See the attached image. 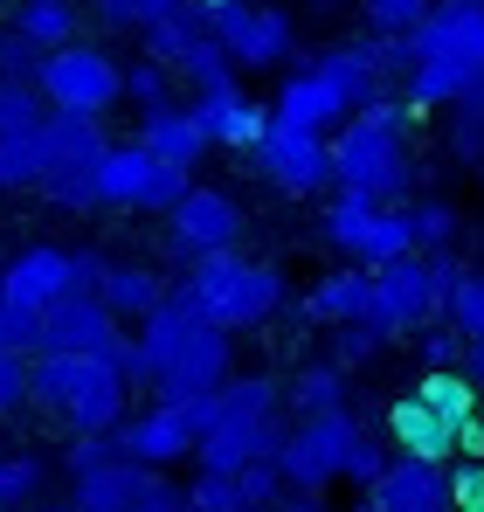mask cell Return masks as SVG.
Returning <instances> with one entry per match:
<instances>
[{
  "label": "cell",
  "mask_w": 484,
  "mask_h": 512,
  "mask_svg": "<svg viewBox=\"0 0 484 512\" xmlns=\"http://www.w3.org/2000/svg\"><path fill=\"white\" fill-rule=\"evenodd\" d=\"M42 104L49 111H77V118H104L125 104V63L97 42H70V49H49L42 56Z\"/></svg>",
  "instance_id": "obj_9"
},
{
  "label": "cell",
  "mask_w": 484,
  "mask_h": 512,
  "mask_svg": "<svg viewBox=\"0 0 484 512\" xmlns=\"http://www.w3.org/2000/svg\"><path fill=\"white\" fill-rule=\"evenodd\" d=\"M28 409L56 416L70 436H111L132 416V388L104 353H28Z\"/></svg>",
  "instance_id": "obj_4"
},
{
  "label": "cell",
  "mask_w": 484,
  "mask_h": 512,
  "mask_svg": "<svg viewBox=\"0 0 484 512\" xmlns=\"http://www.w3.org/2000/svg\"><path fill=\"white\" fill-rule=\"evenodd\" d=\"M319 236L346 263H360V270H381L395 256H415L408 201H374V194H346V187H332V201H325V215H319Z\"/></svg>",
  "instance_id": "obj_7"
},
{
  "label": "cell",
  "mask_w": 484,
  "mask_h": 512,
  "mask_svg": "<svg viewBox=\"0 0 484 512\" xmlns=\"http://www.w3.org/2000/svg\"><path fill=\"white\" fill-rule=\"evenodd\" d=\"M374 97H388V63H381V49H374V35H367V42H332L319 56L291 63L284 84H277V97H270V118L332 139V132H339L360 104H374Z\"/></svg>",
  "instance_id": "obj_1"
},
{
  "label": "cell",
  "mask_w": 484,
  "mask_h": 512,
  "mask_svg": "<svg viewBox=\"0 0 484 512\" xmlns=\"http://www.w3.org/2000/svg\"><path fill=\"white\" fill-rule=\"evenodd\" d=\"M0 263H7V256H0Z\"/></svg>",
  "instance_id": "obj_56"
},
{
  "label": "cell",
  "mask_w": 484,
  "mask_h": 512,
  "mask_svg": "<svg viewBox=\"0 0 484 512\" xmlns=\"http://www.w3.org/2000/svg\"><path fill=\"white\" fill-rule=\"evenodd\" d=\"M360 7V21H367V35H408L436 0H353Z\"/></svg>",
  "instance_id": "obj_42"
},
{
  "label": "cell",
  "mask_w": 484,
  "mask_h": 512,
  "mask_svg": "<svg viewBox=\"0 0 484 512\" xmlns=\"http://www.w3.org/2000/svg\"><path fill=\"white\" fill-rule=\"evenodd\" d=\"M443 326H450L457 340H478V333H484V270L464 263V277H457L450 298H443Z\"/></svg>",
  "instance_id": "obj_36"
},
{
  "label": "cell",
  "mask_w": 484,
  "mask_h": 512,
  "mask_svg": "<svg viewBox=\"0 0 484 512\" xmlns=\"http://www.w3.org/2000/svg\"><path fill=\"white\" fill-rule=\"evenodd\" d=\"M0 77H7V84H35V77H42V49H35L21 28H0Z\"/></svg>",
  "instance_id": "obj_44"
},
{
  "label": "cell",
  "mask_w": 484,
  "mask_h": 512,
  "mask_svg": "<svg viewBox=\"0 0 484 512\" xmlns=\"http://www.w3.org/2000/svg\"><path fill=\"white\" fill-rule=\"evenodd\" d=\"M194 118H201V132H208V146H229V153H249L256 139H263V125H270V104H256L242 84L229 90H208V97H194Z\"/></svg>",
  "instance_id": "obj_24"
},
{
  "label": "cell",
  "mask_w": 484,
  "mask_h": 512,
  "mask_svg": "<svg viewBox=\"0 0 484 512\" xmlns=\"http://www.w3.org/2000/svg\"><path fill=\"white\" fill-rule=\"evenodd\" d=\"M242 243V201L229 187H187L166 215V250L180 263H201V256H229Z\"/></svg>",
  "instance_id": "obj_15"
},
{
  "label": "cell",
  "mask_w": 484,
  "mask_h": 512,
  "mask_svg": "<svg viewBox=\"0 0 484 512\" xmlns=\"http://www.w3.org/2000/svg\"><path fill=\"white\" fill-rule=\"evenodd\" d=\"M208 326H222L229 340L236 333H256V326H270L277 312H291V284H284V270L277 263H263V256H201V263H187V277L173 284Z\"/></svg>",
  "instance_id": "obj_5"
},
{
  "label": "cell",
  "mask_w": 484,
  "mask_h": 512,
  "mask_svg": "<svg viewBox=\"0 0 484 512\" xmlns=\"http://www.w3.org/2000/svg\"><path fill=\"white\" fill-rule=\"evenodd\" d=\"M35 512H77V506H35Z\"/></svg>",
  "instance_id": "obj_54"
},
{
  "label": "cell",
  "mask_w": 484,
  "mask_h": 512,
  "mask_svg": "<svg viewBox=\"0 0 484 512\" xmlns=\"http://www.w3.org/2000/svg\"><path fill=\"white\" fill-rule=\"evenodd\" d=\"M132 512H187V485H166V478H160V485H153Z\"/></svg>",
  "instance_id": "obj_50"
},
{
  "label": "cell",
  "mask_w": 484,
  "mask_h": 512,
  "mask_svg": "<svg viewBox=\"0 0 484 512\" xmlns=\"http://www.w3.org/2000/svg\"><path fill=\"white\" fill-rule=\"evenodd\" d=\"M395 464V443L388 436H367L360 429V443H353V457H346V471H339V485H353V492H374V478Z\"/></svg>",
  "instance_id": "obj_41"
},
{
  "label": "cell",
  "mask_w": 484,
  "mask_h": 512,
  "mask_svg": "<svg viewBox=\"0 0 484 512\" xmlns=\"http://www.w3.org/2000/svg\"><path fill=\"white\" fill-rule=\"evenodd\" d=\"M173 77H180V84L194 90V97H208V90H229V84H242V77H236V63L222 56V42H215V35H201V42H194V49L180 56V70H173Z\"/></svg>",
  "instance_id": "obj_34"
},
{
  "label": "cell",
  "mask_w": 484,
  "mask_h": 512,
  "mask_svg": "<svg viewBox=\"0 0 484 512\" xmlns=\"http://www.w3.org/2000/svg\"><path fill=\"white\" fill-rule=\"evenodd\" d=\"M35 333H42V319L28 305L0 298V353H35Z\"/></svg>",
  "instance_id": "obj_46"
},
{
  "label": "cell",
  "mask_w": 484,
  "mask_h": 512,
  "mask_svg": "<svg viewBox=\"0 0 484 512\" xmlns=\"http://www.w3.org/2000/svg\"><path fill=\"white\" fill-rule=\"evenodd\" d=\"M249 167L263 173L277 194L312 201V194L332 187V139H325V132H298V125H284V118H270V125H263V139L249 146Z\"/></svg>",
  "instance_id": "obj_14"
},
{
  "label": "cell",
  "mask_w": 484,
  "mask_h": 512,
  "mask_svg": "<svg viewBox=\"0 0 484 512\" xmlns=\"http://www.w3.org/2000/svg\"><path fill=\"white\" fill-rule=\"evenodd\" d=\"M42 118H49L42 90H35V84H7V77H0V139H14V132H35Z\"/></svg>",
  "instance_id": "obj_40"
},
{
  "label": "cell",
  "mask_w": 484,
  "mask_h": 512,
  "mask_svg": "<svg viewBox=\"0 0 484 512\" xmlns=\"http://www.w3.org/2000/svg\"><path fill=\"white\" fill-rule=\"evenodd\" d=\"M339 7H353V0H305V14H339Z\"/></svg>",
  "instance_id": "obj_52"
},
{
  "label": "cell",
  "mask_w": 484,
  "mask_h": 512,
  "mask_svg": "<svg viewBox=\"0 0 484 512\" xmlns=\"http://www.w3.org/2000/svg\"><path fill=\"white\" fill-rule=\"evenodd\" d=\"M111 457H125V450H118V436H70L63 471L77 478V471H97V464H111Z\"/></svg>",
  "instance_id": "obj_48"
},
{
  "label": "cell",
  "mask_w": 484,
  "mask_h": 512,
  "mask_svg": "<svg viewBox=\"0 0 484 512\" xmlns=\"http://www.w3.org/2000/svg\"><path fill=\"white\" fill-rule=\"evenodd\" d=\"M450 160L484 180V77L450 104Z\"/></svg>",
  "instance_id": "obj_32"
},
{
  "label": "cell",
  "mask_w": 484,
  "mask_h": 512,
  "mask_svg": "<svg viewBox=\"0 0 484 512\" xmlns=\"http://www.w3.org/2000/svg\"><path fill=\"white\" fill-rule=\"evenodd\" d=\"M408 63H443V70L484 77V0H436L408 28Z\"/></svg>",
  "instance_id": "obj_16"
},
{
  "label": "cell",
  "mask_w": 484,
  "mask_h": 512,
  "mask_svg": "<svg viewBox=\"0 0 484 512\" xmlns=\"http://www.w3.org/2000/svg\"><path fill=\"white\" fill-rule=\"evenodd\" d=\"M201 21L236 70H291L298 56V14L277 0H222V7H201Z\"/></svg>",
  "instance_id": "obj_8"
},
{
  "label": "cell",
  "mask_w": 484,
  "mask_h": 512,
  "mask_svg": "<svg viewBox=\"0 0 484 512\" xmlns=\"http://www.w3.org/2000/svg\"><path fill=\"white\" fill-rule=\"evenodd\" d=\"M194 7H222V0H194Z\"/></svg>",
  "instance_id": "obj_55"
},
{
  "label": "cell",
  "mask_w": 484,
  "mask_h": 512,
  "mask_svg": "<svg viewBox=\"0 0 484 512\" xmlns=\"http://www.w3.org/2000/svg\"><path fill=\"white\" fill-rule=\"evenodd\" d=\"M28 402V353H0V423Z\"/></svg>",
  "instance_id": "obj_49"
},
{
  "label": "cell",
  "mask_w": 484,
  "mask_h": 512,
  "mask_svg": "<svg viewBox=\"0 0 484 512\" xmlns=\"http://www.w3.org/2000/svg\"><path fill=\"white\" fill-rule=\"evenodd\" d=\"M339 512H374V499H367V492H360V499H353V506H339Z\"/></svg>",
  "instance_id": "obj_53"
},
{
  "label": "cell",
  "mask_w": 484,
  "mask_h": 512,
  "mask_svg": "<svg viewBox=\"0 0 484 512\" xmlns=\"http://www.w3.org/2000/svg\"><path fill=\"white\" fill-rule=\"evenodd\" d=\"M42 167H49V153H42V125L0 139V194H35V187H42Z\"/></svg>",
  "instance_id": "obj_33"
},
{
  "label": "cell",
  "mask_w": 484,
  "mask_h": 512,
  "mask_svg": "<svg viewBox=\"0 0 484 512\" xmlns=\"http://www.w3.org/2000/svg\"><path fill=\"white\" fill-rule=\"evenodd\" d=\"M194 187V173L153 160L139 139H111L104 167H97V208L111 215H173V201Z\"/></svg>",
  "instance_id": "obj_10"
},
{
  "label": "cell",
  "mask_w": 484,
  "mask_h": 512,
  "mask_svg": "<svg viewBox=\"0 0 484 512\" xmlns=\"http://www.w3.org/2000/svg\"><path fill=\"white\" fill-rule=\"evenodd\" d=\"M291 429L284 409V381L277 374H229L215 388V423L194 443V471H249V464H277V443Z\"/></svg>",
  "instance_id": "obj_3"
},
{
  "label": "cell",
  "mask_w": 484,
  "mask_h": 512,
  "mask_svg": "<svg viewBox=\"0 0 484 512\" xmlns=\"http://www.w3.org/2000/svg\"><path fill=\"white\" fill-rule=\"evenodd\" d=\"M160 478H166V471H146V464H132V457H111V464H97V471H77V478H70V506H77V512H132Z\"/></svg>",
  "instance_id": "obj_23"
},
{
  "label": "cell",
  "mask_w": 484,
  "mask_h": 512,
  "mask_svg": "<svg viewBox=\"0 0 484 512\" xmlns=\"http://www.w3.org/2000/svg\"><path fill=\"white\" fill-rule=\"evenodd\" d=\"M374 512H457L450 499V464H422V457H395L374 478Z\"/></svg>",
  "instance_id": "obj_21"
},
{
  "label": "cell",
  "mask_w": 484,
  "mask_h": 512,
  "mask_svg": "<svg viewBox=\"0 0 484 512\" xmlns=\"http://www.w3.org/2000/svg\"><path fill=\"white\" fill-rule=\"evenodd\" d=\"M443 319V291H436V270H429V256H395V263H381L374 270V298H367V326L381 333V340H415L422 326H436Z\"/></svg>",
  "instance_id": "obj_12"
},
{
  "label": "cell",
  "mask_w": 484,
  "mask_h": 512,
  "mask_svg": "<svg viewBox=\"0 0 484 512\" xmlns=\"http://www.w3.org/2000/svg\"><path fill=\"white\" fill-rule=\"evenodd\" d=\"M208 35V21H201V7L194 0H180V7H166L160 21L139 35V56H153V63H166V70H180V56L194 49Z\"/></svg>",
  "instance_id": "obj_31"
},
{
  "label": "cell",
  "mask_w": 484,
  "mask_h": 512,
  "mask_svg": "<svg viewBox=\"0 0 484 512\" xmlns=\"http://www.w3.org/2000/svg\"><path fill=\"white\" fill-rule=\"evenodd\" d=\"M42 457H0V512H35V499H42Z\"/></svg>",
  "instance_id": "obj_37"
},
{
  "label": "cell",
  "mask_w": 484,
  "mask_h": 512,
  "mask_svg": "<svg viewBox=\"0 0 484 512\" xmlns=\"http://www.w3.org/2000/svg\"><path fill=\"white\" fill-rule=\"evenodd\" d=\"M118 333H125V326L104 312V298H63V305L42 312L35 353H111Z\"/></svg>",
  "instance_id": "obj_20"
},
{
  "label": "cell",
  "mask_w": 484,
  "mask_h": 512,
  "mask_svg": "<svg viewBox=\"0 0 484 512\" xmlns=\"http://www.w3.org/2000/svg\"><path fill=\"white\" fill-rule=\"evenodd\" d=\"M284 409H291V416H332V409H353V374L332 367V360H305V367L284 381Z\"/></svg>",
  "instance_id": "obj_28"
},
{
  "label": "cell",
  "mask_w": 484,
  "mask_h": 512,
  "mask_svg": "<svg viewBox=\"0 0 484 512\" xmlns=\"http://www.w3.org/2000/svg\"><path fill=\"white\" fill-rule=\"evenodd\" d=\"M388 443H395V457H422V464H450L464 450V436L443 423V416H429L415 395H402L388 409Z\"/></svg>",
  "instance_id": "obj_26"
},
{
  "label": "cell",
  "mask_w": 484,
  "mask_h": 512,
  "mask_svg": "<svg viewBox=\"0 0 484 512\" xmlns=\"http://www.w3.org/2000/svg\"><path fill=\"white\" fill-rule=\"evenodd\" d=\"M450 499H457V512H484V457L450 464Z\"/></svg>",
  "instance_id": "obj_47"
},
{
  "label": "cell",
  "mask_w": 484,
  "mask_h": 512,
  "mask_svg": "<svg viewBox=\"0 0 484 512\" xmlns=\"http://www.w3.org/2000/svg\"><path fill=\"white\" fill-rule=\"evenodd\" d=\"M415 111L402 97H374L360 104L339 132H332V187L346 194H374V201H415V139H408Z\"/></svg>",
  "instance_id": "obj_2"
},
{
  "label": "cell",
  "mask_w": 484,
  "mask_h": 512,
  "mask_svg": "<svg viewBox=\"0 0 484 512\" xmlns=\"http://www.w3.org/2000/svg\"><path fill=\"white\" fill-rule=\"evenodd\" d=\"M367 298H374V270H360V263H339V270H325L319 284L291 305L298 319H312V326H353V319H367Z\"/></svg>",
  "instance_id": "obj_25"
},
{
  "label": "cell",
  "mask_w": 484,
  "mask_h": 512,
  "mask_svg": "<svg viewBox=\"0 0 484 512\" xmlns=\"http://www.w3.org/2000/svg\"><path fill=\"white\" fill-rule=\"evenodd\" d=\"M7 28H21V35H28V42L49 56V49H70V42H83V7H77V0H14Z\"/></svg>",
  "instance_id": "obj_29"
},
{
  "label": "cell",
  "mask_w": 484,
  "mask_h": 512,
  "mask_svg": "<svg viewBox=\"0 0 484 512\" xmlns=\"http://www.w3.org/2000/svg\"><path fill=\"white\" fill-rule=\"evenodd\" d=\"M408 395H415L429 416H443L457 436H464V429H478V388L464 381V367H436V374H422ZM457 457H464V450H457Z\"/></svg>",
  "instance_id": "obj_30"
},
{
  "label": "cell",
  "mask_w": 484,
  "mask_h": 512,
  "mask_svg": "<svg viewBox=\"0 0 484 512\" xmlns=\"http://www.w3.org/2000/svg\"><path fill=\"white\" fill-rule=\"evenodd\" d=\"M166 7H180V0H90V14H97L111 35H146Z\"/></svg>",
  "instance_id": "obj_39"
},
{
  "label": "cell",
  "mask_w": 484,
  "mask_h": 512,
  "mask_svg": "<svg viewBox=\"0 0 484 512\" xmlns=\"http://www.w3.org/2000/svg\"><path fill=\"white\" fill-rule=\"evenodd\" d=\"M97 298H104V312L118 326H139V319H153L166 298H173V284H166L153 263H111L104 284H97Z\"/></svg>",
  "instance_id": "obj_27"
},
{
  "label": "cell",
  "mask_w": 484,
  "mask_h": 512,
  "mask_svg": "<svg viewBox=\"0 0 484 512\" xmlns=\"http://www.w3.org/2000/svg\"><path fill=\"white\" fill-rule=\"evenodd\" d=\"M464 381L484 395V333H478V340H464Z\"/></svg>",
  "instance_id": "obj_51"
},
{
  "label": "cell",
  "mask_w": 484,
  "mask_h": 512,
  "mask_svg": "<svg viewBox=\"0 0 484 512\" xmlns=\"http://www.w3.org/2000/svg\"><path fill=\"white\" fill-rule=\"evenodd\" d=\"M408 222H415V250H422V256L457 250V236H464V215H457L450 201H436V194L408 201Z\"/></svg>",
  "instance_id": "obj_35"
},
{
  "label": "cell",
  "mask_w": 484,
  "mask_h": 512,
  "mask_svg": "<svg viewBox=\"0 0 484 512\" xmlns=\"http://www.w3.org/2000/svg\"><path fill=\"white\" fill-rule=\"evenodd\" d=\"M415 353H422V374H436V367H464V340H457L443 319L415 333Z\"/></svg>",
  "instance_id": "obj_45"
},
{
  "label": "cell",
  "mask_w": 484,
  "mask_h": 512,
  "mask_svg": "<svg viewBox=\"0 0 484 512\" xmlns=\"http://www.w3.org/2000/svg\"><path fill=\"white\" fill-rule=\"evenodd\" d=\"M208 423H215V395H201V402H153V409H132L111 436H118V450H125L132 464L166 471V464H187V457H194V443H201V429H208Z\"/></svg>",
  "instance_id": "obj_13"
},
{
  "label": "cell",
  "mask_w": 484,
  "mask_h": 512,
  "mask_svg": "<svg viewBox=\"0 0 484 512\" xmlns=\"http://www.w3.org/2000/svg\"><path fill=\"white\" fill-rule=\"evenodd\" d=\"M0 298L28 305L35 319H42L49 305H63V298H83L77 291V250H63V243H28V250H14L0 263Z\"/></svg>",
  "instance_id": "obj_18"
},
{
  "label": "cell",
  "mask_w": 484,
  "mask_h": 512,
  "mask_svg": "<svg viewBox=\"0 0 484 512\" xmlns=\"http://www.w3.org/2000/svg\"><path fill=\"white\" fill-rule=\"evenodd\" d=\"M284 478L277 464H249V471H194L187 512H277Z\"/></svg>",
  "instance_id": "obj_19"
},
{
  "label": "cell",
  "mask_w": 484,
  "mask_h": 512,
  "mask_svg": "<svg viewBox=\"0 0 484 512\" xmlns=\"http://www.w3.org/2000/svg\"><path fill=\"white\" fill-rule=\"evenodd\" d=\"M153 160H166V167H180V173H194L215 146H208V132H201V118H194V104H153V111H139V132H132Z\"/></svg>",
  "instance_id": "obj_22"
},
{
  "label": "cell",
  "mask_w": 484,
  "mask_h": 512,
  "mask_svg": "<svg viewBox=\"0 0 484 512\" xmlns=\"http://www.w3.org/2000/svg\"><path fill=\"white\" fill-rule=\"evenodd\" d=\"M125 104H132V111L173 104V70L153 63V56H132V63H125Z\"/></svg>",
  "instance_id": "obj_38"
},
{
  "label": "cell",
  "mask_w": 484,
  "mask_h": 512,
  "mask_svg": "<svg viewBox=\"0 0 484 512\" xmlns=\"http://www.w3.org/2000/svg\"><path fill=\"white\" fill-rule=\"evenodd\" d=\"M381 346H388V340H381V333H374L367 319H353V326H332V353H325V360L353 374V367H367V360H381Z\"/></svg>",
  "instance_id": "obj_43"
},
{
  "label": "cell",
  "mask_w": 484,
  "mask_h": 512,
  "mask_svg": "<svg viewBox=\"0 0 484 512\" xmlns=\"http://www.w3.org/2000/svg\"><path fill=\"white\" fill-rule=\"evenodd\" d=\"M353 443H360V416H353V409L291 416L284 443H277V478H284V492H325V485H339Z\"/></svg>",
  "instance_id": "obj_11"
},
{
  "label": "cell",
  "mask_w": 484,
  "mask_h": 512,
  "mask_svg": "<svg viewBox=\"0 0 484 512\" xmlns=\"http://www.w3.org/2000/svg\"><path fill=\"white\" fill-rule=\"evenodd\" d=\"M42 153H49V167H42V201L49 208H63V215H90L97 208V167H104V153H111V132H104V118H77V111H49L42 118Z\"/></svg>",
  "instance_id": "obj_6"
},
{
  "label": "cell",
  "mask_w": 484,
  "mask_h": 512,
  "mask_svg": "<svg viewBox=\"0 0 484 512\" xmlns=\"http://www.w3.org/2000/svg\"><path fill=\"white\" fill-rule=\"evenodd\" d=\"M229 374H236V340H229L222 326H208V319H201L187 340L173 346V360L160 367L153 402H201V395H215Z\"/></svg>",
  "instance_id": "obj_17"
}]
</instances>
